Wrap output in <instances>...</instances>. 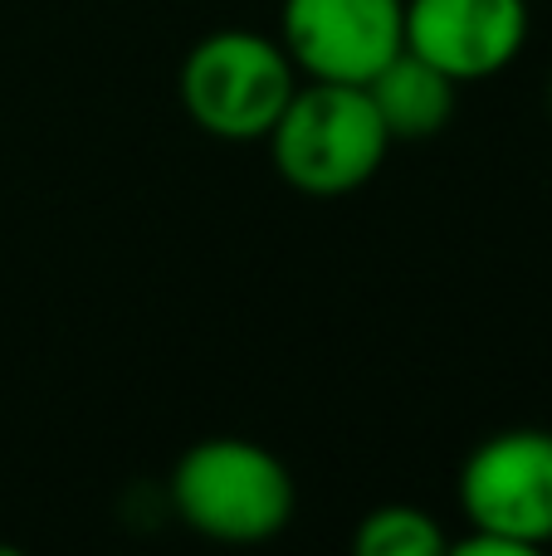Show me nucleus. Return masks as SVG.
<instances>
[{"label":"nucleus","instance_id":"5","mask_svg":"<svg viewBox=\"0 0 552 556\" xmlns=\"http://www.w3.org/2000/svg\"><path fill=\"white\" fill-rule=\"evenodd\" d=\"M279 45L303 78L367 88L406 49V0H284Z\"/></svg>","mask_w":552,"mask_h":556},{"label":"nucleus","instance_id":"9","mask_svg":"<svg viewBox=\"0 0 552 556\" xmlns=\"http://www.w3.org/2000/svg\"><path fill=\"white\" fill-rule=\"evenodd\" d=\"M548 117H552V78H548Z\"/></svg>","mask_w":552,"mask_h":556},{"label":"nucleus","instance_id":"6","mask_svg":"<svg viewBox=\"0 0 552 556\" xmlns=\"http://www.w3.org/2000/svg\"><path fill=\"white\" fill-rule=\"evenodd\" d=\"M534 0H406V49L455 84L499 78L534 35Z\"/></svg>","mask_w":552,"mask_h":556},{"label":"nucleus","instance_id":"3","mask_svg":"<svg viewBox=\"0 0 552 556\" xmlns=\"http://www.w3.org/2000/svg\"><path fill=\"white\" fill-rule=\"evenodd\" d=\"M303 74L289 49L260 29H215L181 59V108L215 142H264Z\"/></svg>","mask_w":552,"mask_h":556},{"label":"nucleus","instance_id":"2","mask_svg":"<svg viewBox=\"0 0 552 556\" xmlns=\"http://www.w3.org/2000/svg\"><path fill=\"white\" fill-rule=\"evenodd\" d=\"M264 142H269L274 172L284 176V186L313 201H338V195L362 191L397 147L367 88L318 84V78L293 88L289 108Z\"/></svg>","mask_w":552,"mask_h":556},{"label":"nucleus","instance_id":"8","mask_svg":"<svg viewBox=\"0 0 552 556\" xmlns=\"http://www.w3.org/2000/svg\"><path fill=\"white\" fill-rule=\"evenodd\" d=\"M352 552L357 556H446L450 538L436 522V513L416 508V503H381L352 532Z\"/></svg>","mask_w":552,"mask_h":556},{"label":"nucleus","instance_id":"1","mask_svg":"<svg viewBox=\"0 0 552 556\" xmlns=\"http://www.w3.org/2000/svg\"><path fill=\"white\" fill-rule=\"evenodd\" d=\"M166 498L181 528L221 547H260L293 522L299 489L289 464L260 440L211 434L176 459Z\"/></svg>","mask_w":552,"mask_h":556},{"label":"nucleus","instance_id":"7","mask_svg":"<svg viewBox=\"0 0 552 556\" xmlns=\"http://www.w3.org/2000/svg\"><path fill=\"white\" fill-rule=\"evenodd\" d=\"M372 108H377L381 127L391 132V142H430L450 127L460 103V84L446 78L436 64H426L421 54L401 49L387 68L367 84Z\"/></svg>","mask_w":552,"mask_h":556},{"label":"nucleus","instance_id":"4","mask_svg":"<svg viewBox=\"0 0 552 556\" xmlns=\"http://www.w3.org/2000/svg\"><path fill=\"white\" fill-rule=\"evenodd\" d=\"M460 518L514 542L524 556L552 547V430L514 425L469 450L455 479Z\"/></svg>","mask_w":552,"mask_h":556}]
</instances>
